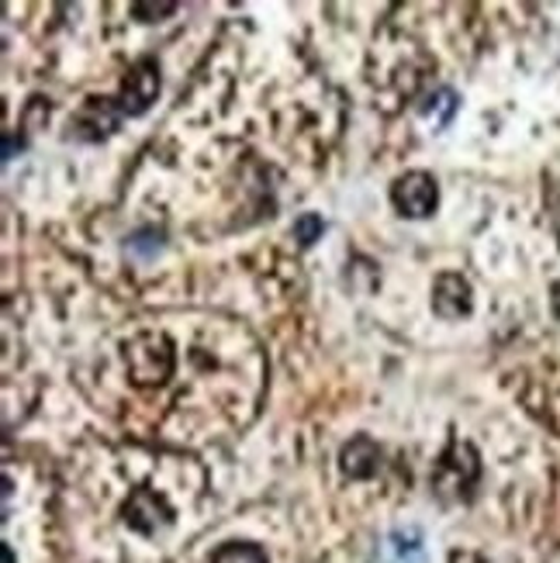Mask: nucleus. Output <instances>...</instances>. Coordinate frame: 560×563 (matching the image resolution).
I'll return each mask as SVG.
<instances>
[{"label":"nucleus","instance_id":"1","mask_svg":"<svg viewBox=\"0 0 560 563\" xmlns=\"http://www.w3.org/2000/svg\"><path fill=\"white\" fill-rule=\"evenodd\" d=\"M177 353L160 332H139L129 342V374L139 387H160L174 374Z\"/></svg>","mask_w":560,"mask_h":563},{"label":"nucleus","instance_id":"2","mask_svg":"<svg viewBox=\"0 0 560 563\" xmlns=\"http://www.w3.org/2000/svg\"><path fill=\"white\" fill-rule=\"evenodd\" d=\"M436 198H440V194H436V180L429 174H422V169H411V174L398 177L395 187H392V201L405 218L432 214Z\"/></svg>","mask_w":560,"mask_h":563},{"label":"nucleus","instance_id":"3","mask_svg":"<svg viewBox=\"0 0 560 563\" xmlns=\"http://www.w3.org/2000/svg\"><path fill=\"white\" fill-rule=\"evenodd\" d=\"M156 90H160V69L153 59H142L132 73L125 87H121L118 97V114H142L156 101Z\"/></svg>","mask_w":560,"mask_h":563},{"label":"nucleus","instance_id":"4","mask_svg":"<svg viewBox=\"0 0 560 563\" xmlns=\"http://www.w3.org/2000/svg\"><path fill=\"white\" fill-rule=\"evenodd\" d=\"M432 308L440 318H464L471 314L474 301H471V284L460 274H443L436 280V294H432Z\"/></svg>","mask_w":560,"mask_h":563},{"label":"nucleus","instance_id":"5","mask_svg":"<svg viewBox=\"0 0 560 563\" xmlns=\"http://www.w3.org/2000/svg\"><path fill=\"white\" fill-rule=\"evenodd\" d=\"M169 519V508L153 495V492H145V487H139V492L129 498V505H125V522L135 529V532H156L163 522Z\"/></svg>","mask_w":560,"mask_h":563},{"label":"nucleus","instance_id":"6","mask_svg":"<svg viewBox=\"0 0 560 563\" xmlns=\"http://www.w3.org/2000/svg\"><path fill=\"white\" fill-rule=\"evenodd\" d=\"M343 471L350 477H371L377 471V446L367 435H356L353 443L343 450Z\"/></svg>","mask_w":560,"mask_h":563},{"label":"nucleus","instance_id":"7","mask_svg":"<svg viewBox=\"0 0 560 563\" xmlns=\"http://www.w3.org/2000/svg\"><path fill=\"white\" fill-rule=\"evenodd\" d=\"M211 563H266V553L256 543H226Z\"/></svg>","mask_w":560,"mask_h":563},{"label":"nucleus","instance_id":"8","mask_svg":"<svg viewBox=\"0 0 560 563\" xmlns=\"http://www.w3.org/2000/svg\"><path fill=\"white\" fill-rule=\"evenodd\" d=\"M295 235L305 242V246H311V242L322 235V218H319V214H305V218H298V222H295Z\"/></svg>","mask_w":560,"mask_h":563},{"label":"nucleus","instance_id":"9","mask_svg":"<svg viewBox=\"0 0 560 563\" xmlns=\"http://www.w3.org/2000/svg\"><path fill=\"white\" fill-rule=\"evenodd\" d=\"M450 563H484L477 553H453V560Z\"/></svg>","mask_w":560,"mask_h":563}]
</instances>
